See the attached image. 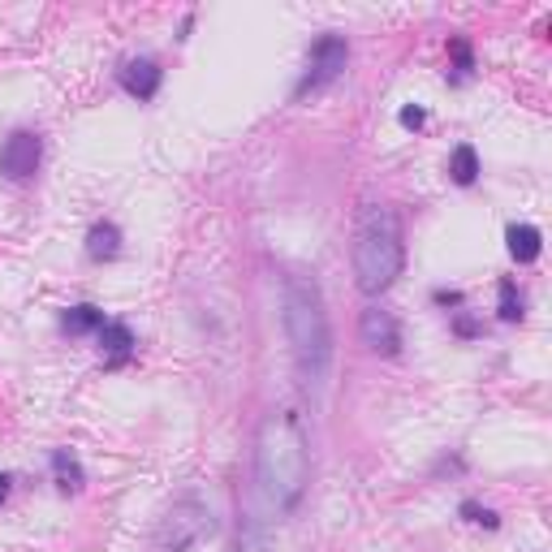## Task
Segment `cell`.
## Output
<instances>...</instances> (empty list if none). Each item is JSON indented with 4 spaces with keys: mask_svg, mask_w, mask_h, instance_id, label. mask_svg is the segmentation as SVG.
<instances>
[{
    "mask_svg": "<svg viewBox=\"0 0 552 552\" xmlns=\"http://www.w3.org/2000/svg\"><path fill=\"white\" fill-rule=\"evenodd\" d=\"M255 479L272 509H298L307 479H311V449L307 427L293 410H272L255 436Z\"/></svg>",
    "mask_w": 552,
    "mask_h": 552,
    "instance_id": "obj_1",
    "label": "cell"
},
{
    "mask_svg": "<svg viewBox=\"0 0 552 552\" xmlns=\"http://www.w3.org/2000/svg\"><path fill=\"white\" fill-rule=\"evenodd\" d=\"M281 315H285V332H290V346L298 367H302V376L307 380H324L328 362H332V324H328L320 285L311 276H302V272L285 276Z\"/></svg>",
    "mask_w": 552,
    "mask_h": 552,
    "instance_id": "obj_2",
    "label": "cell"
},
{
    "mask_svg": "<svg viewBox=\"0 0 552 552\" xmlns=\"http://www.w3.org/2000/svg\"><path fill=\"white\" fill-rule=\"evenodd\" d=\"M406 263V242H401V221L385 203H367L354 225V281L362 293H385L401 276Z\"/></svg>",
    "mask_w": 552,
    "mask_h": 552,
    "instance_id": "obj_3",
    "label": "cell"
},
{
    "mask_svg": "<svg viewBox=\"0 0 552 552\" xmlns=\"http://www.w3.org/2000/svg\"><path fill=\"white\" fill-rule=\"evenodd\" d=\"M216 531L212 509L198 496H182L168 505V514L156 526V552H190L195 544H203Z\"/></svg>",
    "mask_w": 552,
    "mask_h": 552,
    "instance_id": "obj_4",
    "label": "cell"
},
{
    "mask_svg": "<svg viewBox=\"0 0 552 552\" xmlns=\"http://www.w3.org/2000/svg\"><path fill=\"white\" fill-rule=\"evenodd\" d=\"M350 61V48H346V39L341 35H320L315 43H311V57H307V74H302V82H298V91L293 96L302 99L307 91H320L328 87L341 69Z\"/></svg>",
    "mask_w": 552,
    "mask_h": 552,
    "instance_id": "obj_5",
    "label": "cell"
},
{
    "mask_svg": "<svg viewBox=\"0 0 552 552\" xmlns=\"http://www.w3.org/2000/svg\"><path fill=\"white\" fill-rule=\"evenodd\" d=\"M39 156H43L39 134H31V130L9 134L4 147H0V173L9 182H27V177H35V168H39Z\"/></svg>",
    "mask_w": 552,
    "mask_h": 552,
    "instance_id": "obj_6",
    "label": "cell"
},
{
    "mask_svg": "<svg viewBox=\"0 0 552 552\" xmlns=\"http://www.w3.org/2000/svg\"><path fill=\"white\" fill-rule=\"evenodd\" d=\"M358 332H362V346H367L371 354L393 358L397 350H401V328H397V320H393V311H385V307H367Z\"/></svg>",
    "mask_w": 552,
    "mask_h": 552,
    "instance_id": "obj_7",
    "label": "cell"
},
{
    "mask_svg": "<svg viewBox=\"0 0 552 552\" xmlns=\"http://www.w3.org/2000/svg\"><path fill=\"white\" fill-rule=\"evenodd\" d=\"M160 66L156 61H147V57H138V61H126L121 66V87L130 91V96L138 99H152L156 91H160Z\"/></svg>",
    "mask_w": 552,
    "mask_h": 552,
    "instance_id": "obj_8",
    "label": "cell"
},
{
    "mask_svg": "<svg viewBox=\"0 0 552 552\" xmlns=\"http://www.w3.org/2000/svg\"><path fill=\"white\" fill-rule=\"evenodd\" d=\"M99 350L108 358V367L126 362V358L134 354V332L126 324H104L99 328Z\"/></svg>",
    "mask_w": 552,
    "mask_h": 552,
    "instance_id": "obj_9",
    "label": "cell"
},
{
    "mask_svg": "<svg viewBox=\"0 0 552 552\" xmlns=\"http://www.w3.org/2000/svg\"><path fill=\"white\" fill-rule=\"evenodd\" d=\"M505 237H509V255H514L518 263H535V260H540V246H544V242H540V229H535V225H509Z\"/></svg>",
    "mask_w": 552,
    "mask_h": 552,
    "instance_id": "obj_10",
    "label": "cell"
},
{
    "mask_svg": "<svg viewBox=\"0 0 552 552\" xmlns=\"http://www.w3.org/2000/svg\"><path fill=\"white\" fill-rule=\"evenodd\" d=\"M87 255L91 260H117L121 255V233H117V225H96L91 233H87Z\"/></svg>",
    "mask_w": 552,
    "mask_h": 552,
    "instance_id": "obj_11",
    "label": "cell"
},
{
    "mask_svg": "<svg viewBox=\"0 0 552 552\" xmlns=\"http://www.w3.org/2000/svg\"><path fill=\"white\" fill-rule=\"evenodd\" d=\"M61 324H66V332H74V337H78V332H96V328H104V311L91 307V302H82V307H69Z\"/></svg>",
    "mask_w": 552,
    "mask_h": 552,
    "instance_id": "obj_12",
    "label": "cell"
},
{
    "mask_svg": "<svg viewBox=\"0 0 552 552\" xmlns=\"http://www.w3.org/2000/svg\"><path fill=\"white\" fill-rule=\"evenodd\" d=\"M449 177H454L457 186H470V182L479 177V156H475L470 143H462V147L454 152V160H449Z\"/></svg>",
    "mask_w": 552,
    "mask_h": 552,
    "instance_id": "obj_13",
    "label": "cell"
},
{
    "mask_svg": "<svg viewBox=\"0 0 552 552\" xmlns=\"http://www.w3.org/2000/svg\"><path fill=\"white\" fill-rule=\"evenodd\" d=\"M52 470H57V487H61V492H78V487H82V466H78L66 449L52 454Z\"/></svg>",
    "mask_w": 552,
    "mask_h": 552,
    "instance_id": "obj_14",
    "label": "cell"
},
{
    "mask_svg": "<svg viewBox=\"0 0 552 552\" xmlns=\"http://www.w3.org/2000/svg\"><path fill=\"white\" fill-rule=\"evenodd\" d=\"M501 320H522V293L514 281H501Z\"/></svg>",
    "mask_w": 552,
    "mask_h": 552,
    "instance_id": "obj_15",
    "label": "cell"
},
{
    "mask_svg": "<svg viewBox=\"0 0 552 552\" xmlns=\"http://www.w3.org/2000/svg\"><path fill=\"white\" fill-rule=\"evenodd\" d=\"M462 514H466L470 522H484V526H496V514H487V509H479L475 501H466V505H462Z\"/></svg>",
    "mask_w": 552,
    "mask_h": 552,
    "instance_id": "obj_16",
    "label": "cell"
},
{
    "mask_svg": "<svg viewBox=\"0 0 552 552\" xmlns=\"http://www.w3.org/2000/svg\"><path fill=\"white\" fill-rule=\"evenodd\" d=\"M423 121H427L423 108H401V126H406V130H423Z\"/></svg>",
    "mask_w": 552,
    "mask_h": 552,
    "instance_id": "obj_17",
    "label": "cell"
},
{
    "mask_svg": "<svg viewBox=\"0 0 552 552\" xmlns=\"http://www.w3.org/2000/svg\"><path fill=\"white\" fill-rule=\"evenodd\" d=\"M454 57L462 69H470V48H466V39H454Z\"/></svg>",
    "mask_w": 552,
    "mask_h": 552,
    "instance_id": "obj_18",
    "label": "cell"
},
{
    "mask_svg": "<svg viewBox=\"0 0 552 552\" xmlns=\"http://www.w3.org/2000/svg\"><path fill=\"white\" fill-rule=\"evenodd\" d=\"M436 302H449V307H457V302H462V293H454V290H436Z\"/></svg>",
    "mask_w": 552,
    "mask_h": 552,
    "instance_id": "obj_19",
    "label": "cell"
},
{
    "mask_svg": "<svg viewBox=\"0 0 552 552\" xmlns=\"http://www.w3.org/2000/svg\"><path fill=\"white\" fill-rule=\"evenodd\" d=\"M9 496V475H0V501Z\"/></svg>",
    "mask_w": 552,
    "mask_h": 552,
    "instance_id": "obj_20",
    "label": "cell"
}]
</instances>
